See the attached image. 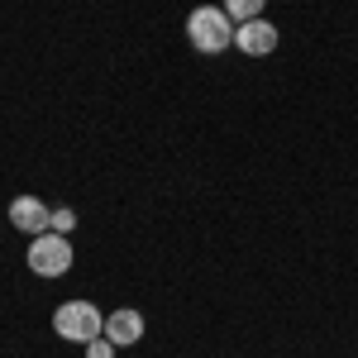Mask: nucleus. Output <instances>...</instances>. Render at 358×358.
I'll list each match as a JSON object with an SVG mask.
<instances>
[{
  "label": "nucleus",
  "instance_id": "nucleus-9",
  "mask_svg": "<svg viewBox=\"0 0 358 358\" xmlns=\"http://www.w3.org/2000/svg\"><path fill=\"white\" fill-rule=\"evenodd\" d=\"M86 358H115V344L101 334V339H91V344H86Z\"/></svg>",
  "mask_w": 358,
  "mask_h": 358
},
{
  "label": "nucleus",
  "instance_id": "nucleus-5",
  "mask_svg": "<svg viewBox=\"0 0 358 358\" xmlns=\"http://www.w3.org/2000/svg\"><path fill=\"white\" fill-rule=\"evenodd\" d=\"M10 224H15L20 234H29V239H38V234L53 229V210H48L38 196H15V201H10Z\"/></svg>",
  "mask_w": 358,
  "mask_h": 358
},
{
  "label": "nucleus",
  "instance_id": "nucleus-4",
  "mask_svg": "<svg viewBox=\"0 0 358 358\" xmlns=\"http://www.w3.org/2000/svg\"><path fill=\"white\" fill-rule=\"evenodd\" d=\"M277 43H282V34H277V24L273 20H248V24H234V48L244 57H268V53H277Z\"/></svg>",
  "mask_w": 358,
  "mask_h": 358
},
{
  "label": "nucleus",
  "instance_id": "nucleus-2",
  "mask_svg": "<svg viewBox=\"0 0 358 358\" xmlns=\"http://www.w3.org/2000/svg\"><path fill=\"white\" fill-rule=\"evenodd\" d=\"M53 330L67 339V344H91V339H101L106 334V315L96 310L91 301H62L53 310Z\"/></svg>",
  "mask_w": 358,
  "mask_h": 358
},
{
  "label": "nucleus",
  "instance_id": "nucleus-7",
  "mask_svg": "<svg viewBox=\"0 0 358 358\" xmlns=\"http://www.w3.org/2000/svg\"><path fill=\"white\" fill-rule=\"evenodd\" d=\"M263 5H268V0H224V15H229L234 24H248V20L263 15Z\"/></svg>",
  "mask_w": 358,
  "mask_h": 358
},
{
  "label": "nucleus",
  "instance_id": "nucleus-1",
  "mask_svg": "<svg viewBox=\"0 0 358 358\" xmlns=\"http://www.w3.org/2000/svg\"><path fill=\"white\" fill-rule=\"evenodd\" d=\"M187 38H192L196 53L215 57L224 48H234V20L224 15V5H196L187 15Z\"/></svg>",
  "mask_w": 358,
  "mask_h": 358
},
{
  "label": "nucleus",
  "instance_id": "nucleus-6",
  "mask_svg": "<svg viewBox=\"0 0 358 358\" xmlns=\"http://www.w3.org/2000/svg\"><path fill=\"white\" fill-rule=\"evenodd\" d=\"M106 339H110L115 349H134L138 339H143V315L129 310V306H120L106 315Z\"/></svg>",
  "mask_w": 358,
  "mask_h": 358
},
{
  "label": "nucleus",
  "instance_id": "nucleus-3",
  "mask_svg": "<svg viewBox=\"0 0 358 358\" xmlns=\"http://www.w3.org/2000/svg\"><path fill=\"white\" fill-rule=\"evenodd\" d=\"M72 244H67V234H38L34 244H29V253H24V263H29V273L34 277H67L72 273Z\"/></svg>",
  "mask_w": 358,
  "mask_h": 358
},
{
  "label": "nucleus",
  "instance_id": "nucleus-8",
  "mask_svg": "<svg viewBox=\"0 0 358 358\" xmlns=\"http://www.w3.org/2000/svg\"><path fill=\"white\" fill-rule=\"evenodd\" d=\"M77 229V210L72 206H57L53 210V234H72Z\"/></svg>",
  "mask_w": 358,
  "mask_h": 358
}]
</instances>
